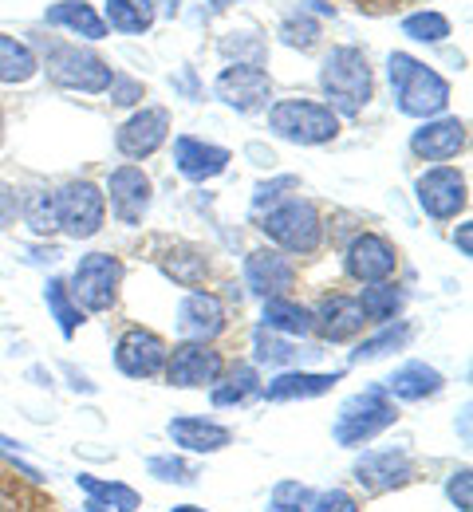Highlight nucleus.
<instances>
[{
  "mask_svg": "<svg viewBox=\"0 0 473 512\" xmlns=\"http://www.w3.org/2000/svg\"><path fill=\"white\" fill-rule=\"evenodd\" d=\"M387 75H391L399 111L410 119H438L450 107V83L422 60H414L406 52H391L387 56Z\"/></svg>",
  "mask_w": 473,
  "mask_h": 512,
  "instance_id": "1",
  "label": "nucleus"
},
{
  "mask_svg": "<svg viewBox=\"0 0 473 512\" xmlns=\"http://www.w3.org/2000/svg\"><path fill=\"white\" fill-rule=\"evenodd\" d=\"M257 394H261V375H257V367H249V363H241V367H233V371L225 367V375L209 386V402H213L217 410L245 406V402H253Z\"/></svg>",
  "mask_w": 473,
  "mask_h": 512,
  "instance_id": "26",
  "label": "nucleus"
},
{
  "mask_svg": "<svg viewBox=\"0 0 473 512\" xmlns=\"http://www.w3.org/2000/svg\"><path fill=\"white\" fill-rule=\"evenodd\" d=\"M454 245H458V253H462V256L473 253V229H470V221H466V225H458V233H454Z\"/></svg>",
  "mask_w": 473,
  "mask_h": 512,
  "instance_id": "45",
  "label": "nucleus"
},
{
  "mask_svg": "<svg viewBox=\"0 0 473 512\" xmlns=\"http://www.w3.org/2000/svg\"><path fill=\"white\" fill-rule=\"evenodd\" d=\"M0 146H4V107H0Z\"/></svg>",
  "mask_w": 473,
  "mask_h": 512,
  "instance_id": "47",
  "label": "nucleus"
},
{
  "mask_svg": "<svg viewBox=\"0 0 473 512\" xmlns=\"http://www.w3.org/2000/svg\"><path fill=\"white\" fill-rule=\"evenodd\" d=\"M446 497H450V505L458 512H473V473L470 465H462V469H454L450 473V481H446Z\"/></svg>",
  "mask_w": 473,
  "mask_h": 512,
  "instance_id": "40",
  "label": "nucleus"
},
{
  "mask_svg": "<svg viewBox=\"0 0 473 512\" xmlns=\"http://www.w3.org/2000/svg\"><path fill=\"white\" fill-rule=\"evenodd\" d=\"M146 473L158 477V481H166V485H194V481H198V469H194L190 461L174 457V453L150 457V461H146Z\"/></svg>",
  "mask_w": 473,
  "mask_h": 512,
  "instance_id": "36",
  "label": "nucleus"
},
{
  "mask_svg": "<svg viewBox=\"0 0 473 512\" xmlns=\"http://www.w3.org/2000/svg\"><path fill=\"white\" fill-rule=\"evenodd\" d=\"M300 186V178H276V182H261L257 186V193H253V209L257 213H265V205H272L276 197H280V190H296Z\"/></svg>",
  "mask_w": 473,
  "mask_h": 512,
  "instance_id": "42",
  "label": "nucleus"
},
{
  "mask_svg": "<svg viewBox=\"0 0 473 512\" xmlns=\"http://www.w3.org/2000/svg\"><path fill=\"white\" fill-rule=\"evenodd\" d=\"M343 379V371H284L276 375L269 386H261V394L269 402H304V398H320L328 390H336V383Z\"/></svg>",
  "mask_w": 473,
  "mask_h": 512,
  "instance_id": "23",
  "label": "nucleus"
},
{
  "mask_svg": "<svg viewBox=\"0 0 473 512\" xmlns=\"http://www.w3.org/2000/svg\"><path fill=\"white\" fill-rule=\"evenodd\" d=\"M229 162H233V154L225 146H213V142L190 138V134L174 138V166H178V174L186 182H198V186L213 182V178H221L229 170Z\"/></svg>",
  "mask_w": 473,
  "mask_h": 512,
  "instance_id": "19",
  "label": "nucleus"
},
{
  "mask_svg": "<svg viewBox=\"0 0 473 512\" xmlns=\"http://www.w3.org/2000/svg\"><path fill=\"white\" fill-rule=\"evenodd\" d=\"M470 134H466V123L454 119V115H438V119H426L422 127L410 134V154L418 162H450L466 150Z\"/></svg>",
  "mask_w": 473,
  "mask_h": 512,
  "instance_id": "17",
  "label": "nucleus"
},
{
  "mask_svg": "<svg viewBox=\"0 0 473 512\" xmlns=\"http://www.w3.org/2000/svg\"><path fill=\"white\" fill-rule=\"evenodd\" d=\"M225 375V359L221 351H213L209 343L198 339H186L178 343L174 351H166V367H162V379L178 390H205Z\"/></svg>",
  "mask_w": 473,
  "mask_h": 512,
  "instance_id": "9",
  "label": "nucleus"
},
{
  "mask_svg": "<svg viewBox=\"0 0 473 512\" xmlns=\"http://www.w3.org/2000/svg\"><path fill=\"white\" fill-rule=\"evenodd\" d=\"M170 442L186 453H221L225 446H233V430L213 422V418H198V414H178L166 426Z\"/></svg>",
  "mask_w": 473,
  "mask_h": 512,
  "instance_id": "20",
  "label": "nucleus"
},
{
  "mask_svg": "<svg viewBox=\"0 0 473 512\" xmlns=\"http://www.w3.org/2000/svg\"><path fill=\"white\" fill-rule=\"evenodd\" d=\"M170 512H205L202 505H174Z\"/></svg>",
  "mask_w": 473,
  "mask_h": 512,
  "instance_id": "46",
  "label": "nucleus"
},
{
  "mask_svg": "<svg viewBox=\"0 0 473 512\" xmlns=\"http://www.w3.org/2000/svg\"><path fill=\"white\" fill-rule=\"evenodd\" d=\"M75 485L95 501V505H103L107 512H135L142 509V497H138V489L131 485H123V481H103V477H91V473H79L75 477Z\"/></svg>",
  "mask_w": 473,
  "mask_h": 512,
  "instance_id": "28",
  "label": "nucleus"
},
{
  "mask_svg": "<svg viewBox=\"0 0 473 512\" xmlns=\"http://www.w3.org/2000/svg\"><path fill=\"white\" fill-rule=\"evenodd\" d=\"M312 316H316V331L328 343H347L367 327V316H363L355 296H324Z\"/></svg>",
  "mask_w": 473,
  "mask_h": 512,
  "instance_id": "22",
  "label": "nucleus"
},
{
  "mask_svg": "<svg viewBox=\"0 0 473 512\" xmlns=\"http://www.w3.org/2000/svg\"><path fill=\"white\" fill-rule=\"evenodd\" d=\"M166 339L150 327H131L119 335L115 343V367L127 375V379H158L162 367H166Z\"/></svg>",
  "mask_w": 473,
  "mask_h": 512,
  "instance_id": "13",
  "label": "nucleus"
},
{
  "mask_svg": "<svg viewBox=\"0 0 473 512\" xmlns=\"http://www.w3.org/2000/svg\"><path fill=\"white\" fill-rule=\"evenodd\" d=\"M308 512H359V501L351 493H343V489H328V493L312 497Z\"/></svg>",
  "mask_w": 473,
  "mask_h": 512,
  "instance_id": "41",
  "label": "nucleus"
},
{
  "mask_svg": "<svg viewBox=\"0 0 473 512\" xmlns=\"http://www.w3.org/2000/svg\"><path fill=\"white\" fill-rule=\"evenodd\" d=\"M44 24L79 32L83 40H103V36H107V20H103L87 0H60V4H52V8L44 12Z\"/></svg>",
  "mask_w": 473,
  "mask_h": 512,
  "instance_id": "25",
  "label": "nucleus"
},
{
  "mask_svg": "<svg viewBox=\"0 0 473 512\" xmlns=\"http://www.w3.org/2000/svg\"><path fill=\"white\" fill-rule=\"evenodd\" d=\"M178 331L186 339H198V343H209L213 335H221L225 331V304H221V296H213V292L182 296V304H178Z\"/></svg>",
  "mask_w": 473,
  "mask_h": 512,
  "instance_id": "21",
  "label": "nucleus"
},
{
  "mask_svg": "<svg viewBox=\"0 0 473 512\" xmlns=\"http://www.w3.org/2000/svg\"><path fill=\"white\" fill-rule=\"evenodd\" d=\"M103 197H111V213L123 225H142V217L154 201V186H150L142 166H119V170H111Z\"/></svg>",
  "mask_w": 473,
  "mask_h": 512,
  "instance_id": "16",
  "label": "nucleus"
},
{
  "mask_svg": "<svg viewBox=\"0 0 473 512\" xmlns=\"http://www.w3.org/2000/svg\"><path fill=\"white\" fill-rule=\"evenodd\" d=\"M150 12H142L138 0H107V24L119 32H146L150 28Z\"/></svg>",
  "mask_w": 473,
  "mask_h": 512,
  "instance_id": "38",
  "label": "nucleus"
},
{
  "mask_svg": "<svg viewBox=\"0 0 473 512\" xmlns=\"http://www.w3.org/2000/svg\"><path fill=\"white\" fill-rule=\"evenodd\" d=\"M320 91L336 115H359L375 95V75L367 64V52L351 44L332 48L320 67Z\"/></svg>",
  "mask_w": 473,
  "mask_h": 512,
  "instance_id": "2",
  "label": "nucleus"
},
{
  "mask_svg": "<svg viewBox=\"0 0 473 512\" xmlns=\"http://www.w3.org/2000/svg\"><path fill=\"white\" fill-rule=\"evenodd\" d=\"M343 268H347V276L359 280V284L391 280L395 268H399V249H395L387 237H379V233H359V237L347 245V253H343Z\"/></svg>",
  "mask_w": 473,
  "mask_h": 512,
  "instance_id": "14",
  "label": "nucleus"
},
{
  "mask_svg": "<svg viewBox=\"0 0 473 512\" xmlns=\"http://www.w3.org/2000/svg\"><path fill=\"white\" fill-rule=\"evenodd\" d=\"M316 40H320V24L312 16H304V12H292L280 24V44H288V48L308 52V48H316Z\"/></svg>",
  "mask_w": 473,
  "mask_h": 512,
  "instance_id": "37",
  "label": "nucleus"
},
{
  "mask_svg": "<svg viewBox=\"0 0 473 512\" xmlns=\"http://www.w3.org/2000/svg\"><path fill=\"white\" fill-rule=\"evenodd\" d=\"M48 75L68 87V91H83V95H103L115 79L111 64L87 48H75V44H52L48 52Z\"/></svg>",
  "mask_w": 473,
  "mask_h": 512,
  "instance_id": "7",
  "label": "nucleus"
},
{
  "mask_svg": "<svg viewBox=\"0 0 473 512\" xmlns=\"http://www.w3.org/2000/svg\"><path fill=\"white\" fill-rule=\"evenodd\" d=\"M359 308H363V316L367 323H391L399 320V312H403L406 296L399 284H391V280H379V284H367L359 296Z\"/></svg>",
  "mask_w": 473,
  "mask_h": 512,
  "instance_id": "29",
  "label": "nucleus"
},
{
  "mask_svg": "<svg viewBox=\"0 0 473 512\" xmlns=\"http://www.w3.org/2000/svg\"><path fill=\"white\" fill-rule=\"evenodd\" d=\"M16 213H20V197H16V190L8 182H0V233L16 221Z\"/></svg>",
  "mask_w": 473,
  "mask_h": 512,
  "instance_id": "44",
  "label": "nucleus"
},
{
  "mask_svg": "<svg viewBox=\"0 0 473 512\" xmlns=\"http://www.w3.org/2000/svg\"><path fill=\"white\" fill-rule=\"evenodd\" d=\"M410 335H414V327L410 323H387V331H379L375 339H363L355 351H351V363H375V359H387V355H395V351H403L406 343H410Z\"/></svg>",
  "mask_w": 473,
  "mask_h": 512,
  "instance_id": "31",
  "label": "nucleus"
},
{
  "mask_svg": "<svg viewBox=\"0 0 473 512\" xmlns=\"http://www.w3.org/2000/svg\"><path fill=\"white\" fill-rule=\"evenodd\" d=\"M245 284L253 296L276 300V296H288L296 288V268L276 249H257V253L245 256Z\"/></svg>",
  "mask_w": 473,
  "mask_h": 512,
  "instance_id": "18",
  "label": "nucleus"
},
{
  "mask_svg": "<svg viewBox=\"0 0 473 512\" xmlns=\"http://www.w3.org/2000/svg\"><path fill=\"white\" fill-rule=\"evenodd\" d=\"M414 193H418L422 213L434 217V221H454V217L466 213V205H470L466 174L454 170V166H430L426 174H418Z\"/></svg>",
  "mask_w": 473,
  "mask_h": 512,
  "instance_id": "10",
  "label": "nucleus"
},
{
  "mask_svg": "<svg viewBox=\"0 0 473 512\" xmlns=\"http://www.w3.org/2000/svg\"><path fill=\"white\" fill-rule=\"evenodd\" d=\"M36 71H40L36 52L24 40L0 32V83H28Z\"/></svg>",
  "mask_w": 473,
  "mask_h": 512,
  "instance_id": "30",
  "label": "nucleus"
},
{
  "mask_svg": "<svg viewBox=\"0 0 473 512\" xmlns=\"http://www.w3.org/2000/svg\"><path fill=\"white\" fill-rule=\"evenodd\" d=\"M20 213H24V225L36 233V237H48L60 229V217H56V193L48 190H32L20 201Z\"/></svg>",
  "mask_w": 473,
  "mask_h": 512,
  "instance_id": "33",
  "label": "nucleus"
},
{
  "mask_svg": "<svg viewBox=\"0 0 473 512\" xmlns=\"http://www.w3.org/2000/svg\"><path fill=\"white\" fill-rule=\"evenodd\" d=\"M399 422V406L395 398L383 390V386H367L359 394H351L336 414V426H332V438L343 449H359L367 446L371 438H379L383 430H391Z\"/></svg>",
  "mask_w": 473,
  "mask_h": 512,
  "instance_id": "3",
  "label": "nucleus"
},
{
  "mask_svg": "<svg viewBox=\"0 0 473 512\" xmlns=\"http://www.w3.org/2000/svg\"><path fill=\"white\" fill-rule=\"evenodd\" d=\"M44 304H48L52 320L60 323V335H64V339H75V331L83 327V312H79V304L71 300L64 280H48V284H44Z\"/></svg>",
  "mask_w": 473,
  "mask_h": 512,
  "instance_id": "32",
  "label": "nucleus"
},
{
  "mask_svg": "<svg viewBox=\"0 0 473 512\" xmlns=\"http://www.w3.org/2000/svg\"><path fill=\"white\" fill-rule=\"evenodd\" d=\"M261 327H269L276 335H308V331H316V316H312V308H304L288 296H276V300H265V308H261Z\"/></svg>",
  "mask_w": 473,
  "mask_h": 512,
  "instance_id": "27",
  "label": "nucleus"
},
{
  "mask_svg": "<svg viewBox=\"0 0 473 512\" xmlns=\"http://www.w3.org/2000/svg\"><path fill=\"white\" fill-rule=\"evenodd\" d=\"M351 477L363 493L379 497V493H391V489H403L414 481V461L406 449H367L355 465H351Z\"/></svg>",
  "mask_w": 473,
  "mask_h": 512,
  "instance_id": "12",
  "label": "nucleus"
},
{
  "mask_svg": "<svg viewBox=\"0 0 473 512\" xmlns=\"http://www.w3.org/2000/svg\"><path fill=\"white\" fill-rule=\"evenodd\" d=\"M107 91H111V103H119V107H131V103H138V99L146 95V87H142V83H135V79H119V75L111 79V87H107Z\"/></svg>",
  "mask_w": 473,
  "mask_h": 512,
  "instance_id": "43",
  "label": "nucleus"
},
{
  "mask_svg": "<svg viewBox=\"0 0 473 512\" xmlns=\"http://www.w3.org/2000/svg\"><path fill=\"white\" fill-rule=\"evenodd\" d=\"M261 229H265V237L272 245H280L284 253L292 256H312L324 241V217L304 197H288V201L272 205L269 213L261 217Z\"/></svg>",
  "mask_w": 473,
  "mask_h": 512,
  "instance_id": "4",
  "label": "nucleus"
},
{
  "mask_svg": "<svg viewBox=\"0 0 473 512\" xmlns=\"http://www.w3.org/2000/svg\"><path fill=\"white\" fill-rule=\"evenodd\" d=\"M209 4H217V8H225V4H233V0H209Z\"/></svg>",
  "mask_w": 473,
  "mask_h": 512,
  "instance_id": "48",
  "label": "nucleus"
},
{
  "mask_svg": "<svg viewBox=\"0 0 473 512\" xmlns=\"http://www.w3.org/2000/svg\"><path fill=\"white\" fill-rule=\"evenodd\" d=\"M253 359L257 363H269V367H288V363L300 359V347H292L288 339H280L269 327H257V335H253Z\"/></svg>",
  "mask_w": 473,
  "mask_h": 512,
  "instance_id": "34",
  "label": "nucleus"
},
{
  "mask_svg": "<svg viewBox=\"0 0 473 512\" xmlns=\"http://www.w3.org/2000/svg\"><path fill=\"white\" fill-rule=\"evenodd\" d=\"M312 489L308 485H300V481H280L276 489H272V512H308L312 505Z\"/></svg>",
  "mask_w": 473,
  "mask_h": 512,
  "instance_id": "39",
  "label": "nucleus"
},
{
  "mask_svg": "<svg viewBox=\"0 0 473 512\" xmlns=\"http://www.w3.org/2000/svg\"><path fill=\"white\" fill-rule=\"evenodd\" d=\"M403 36L418 40V44H442V40L450 36V20H446L442 12H434V8H426V12H410V16L403 20Z\"/></svg>",
  "mask_w": 473,
  "mask_h": 512,
  "instance_id": "35",
  "label": "nucleus"
},
{
  "mask_svg": "<svg viewBox=\"0 0 473 512\" xmlns=\"http://www.w3.org/2000/svg\"><path fill=\"white\" fill-rule=\"evenodd\" d=\"M56 217L71 241H91L95 233H103L107 197L95 182H68L56 190Z\"/></svg>",
  "mask_w": 473,
  "mask_h": 512,
  "instance_id": "8",
  "label": "nucleus"
},
{
  "mask_svg": "<svg viewBox=\"0 0 473 512\" xmlns=\"http://www.w3.org/2000/svg\"><path fill=\"white\" fill-rule=\"evenodd\" d=\"M64 284L71 300L79 304V312H111L123 284V260L111 253H87Z\"/></svg>",
  "mask_w": 473,
  "mask_h": 512,
  "instance_id": "6",
  "label": "nucleus"
},
{
  "mask_svg": "<svg viewBox=\"0 0 473 512\" xmlns=\"http://www.w3.org/2000/svg\"><path fill=\"white\" fill-rule=\"evenodd\" d=\"M269 130L292 146H324L339 134V115L328 103L280 99L269 107Z\"/></svg>",
  "mask_w": 473,
  "mask_h": 512,
  "instance_id": "5",
  "label": "nucleus"
},
{
  "mask_svg": "<svg viewBox=\"0 0 473 512\" xmlns=\"http://www.w3.org/2000/svg\"><path fill=\"white\" fill-rule=\"evenodd\" d=\"M213 95H217L225 107L241 111V115H257V111L269 107L272 79H269V71L257 64H229L213 79Z\"/></svg>",
  "mask_w": 473,
  "mask_h": 512,
  "instance_id": "11",
  "label": "nucleus"
},
{
  "mask_svg": "<svg viewBox=\"0 0 473 512\" xmlns=\"http://www.w3.org/2000/svg\"><path fill=\"white\" fill-rule=\"evenodd\" d=\"M383 390L395 398V402H426V398H438L442 390H446V379H442V371H434L430 363H403L387 383Z\"/></svg>",
  "mask_w": 473,
  "mask_h": 512,
  "instance_id": "24",
  "label": "nucleus"
},
{
  "mask_svg": "<svg viewBox=\"0 0 473 512\" xmlns=\"http://www.w3.org/2000/svg\"><path fill=\"white\" fill-rule=\"evenodd\" d=\"M166 138H170V111H166V107H142V111H135V115L119 127L115 146H119L123 158L142 162V158H150L154 150H162Z\"/></svg>",
  "mask_w": 473,
  "mask_h": 512,
  "instance_id": "15",
  "label": "nucleus"
}]
</instances>
